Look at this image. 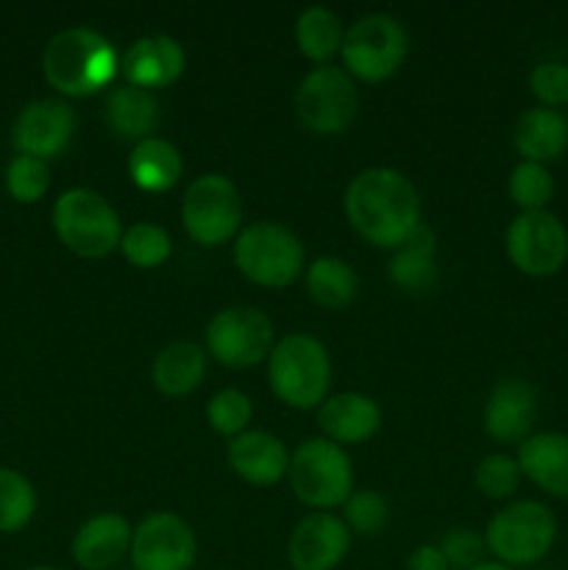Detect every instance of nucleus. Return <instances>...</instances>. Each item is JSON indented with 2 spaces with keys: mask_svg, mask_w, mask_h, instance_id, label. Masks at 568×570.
Returning <instances> with one entry per match:
<instances>
[{
  "mask_svg": "<svg viewBox=\"0 0 568 570\" xmlns=\"http://www.w3.org/2000/svg\"><path fill=\"white\" fill-rule=\"evenodd\" d=\"M345 217L371 245L399 248L421 228V198L404 173L368 167L345 189Z\"/></svg>",
  "mask_w": 568,
  "mask_h": 570,
  "instance_id": "f257e3e1",
  "label": "nucleus"
},
{
  "mask_svg": "<svg viewBox=\"0 0 568 570\" xmlns=\"http://www.w3.org/2000/svg\"><path fill=\"white\" fill-rule=\"evenodd\" d=\"M117 50L95 28H65L45 45L42 72L61 95H95L117 76Z\"/></svg>",
  "mask_w": 568,
  "mask_h": 570,
  "instance_id": "f03ea898",
  "label": "nucleus"
},
{
  "mask_svg": "<svg viewBox=\"0 0 568 570\" xmlns=\"http://www.w3.org/2000/svg\"><path fill=\"white\" fill-rule=\"evenodd\" d=\"M267 379L278 401L293 410H315L332 387V360L312 334H287L267 356Z\"/></svg>",
  "mask_w": 568,
  "mask_h": 570,
  "instance_id": "7ed1b4c3",
  "label": "nucleus"
},
{
  "mask_svg": "<svg viewBox=\"0 0 568 570\" xmlns=\"http://www.w3.org/2000/svg\"><path fill=\"white\" fill-rule=\"evenodd\" d=\"M53 228L61 245L84 259H100L120 248V217L95 189L72 187L53 204Z\"/></svg>",
  "mask_w": 568,
  "mask_h": 570,
  "instance_id": "20e7f679",
  "label": "nucleus"
},
{
  "mask_svg": "<svg viewBox=\"0 0 568 570\" xmlns=\"http://www.w3.org/2000/svg\"><path fill=\"white\" fill-rule=\"evenodd\" d=\"M287 476L298 501L317 512L343 507L354 488V468L349 454L326 438L304 440L290 456Z\"/></svg>",
  "mask_w": 568,
  "mask_h": 570,
  "instance_id": "39448f33",
  "label": "nucleus"
},
{
  "mask_svg": "<svg viewBox=\"0 0 568 570\" xmlns=\"http://www.w3.org/2000/svg\"><path fill=\"white\" fill-rule=\"evenodd\" d=\"M234 265L262 287H287L304 271V245L278 223H251L234 237Z\"/></svg>",
  "mask_w": 568,
  "mask_h": 570,
  "instance_id": "423d86ee",
  "label": "nucleus"
},
{
  "mask_svg": "<svg viewBox=\"0 0 568 570\" xmlns=\"http://www.w3.org/2000/svg\"><path fill=\"white\" fill-rule=\"evenodd\" d=\"M557 538V521L540 501H516L496 512L484 532V543L501 566H532L543 560Z\"/></svg>",
  "mask_w": 568,
  "mask_h": 570,
  "instance_id": "0eeeda50",
  "label": "nucleus"
},
{
  "mask_svg": "<svg viewBox=\"0 0 568 570\" xmlns=\"http://www.w3.org/2000/svg\"><path fill=\"white\" fill-rule=\"evenodd\" d=\"M182 223L198 245L215 248L239 234L243 198L232 178L204 173L187 187L182 200Z\"/></svg>",
  "mask_w": 568,
  "mask_h": 570,
  "instance_id": "6e6552de",
  "label": "nucleus"
},
{
  "mask_svg": "<svg viewBox=\"0 0 568 570\" xmlns=\"http://www.w3.org/2000/svg\"><path fill=\"white\" fill-rule=\"evenodd\" d=\"M343 65L349 76L360 81H384L401 67L407 56V31L395 17L365 14L345 31L343 37Z\"/></svg>",
  "mask_w": 568,
  "mask_h": 570,
  "instance_id": "1a4fd4ad",
  "label": "nucleus"
},
{
  "mask_svg": "<svg viewBox=\"0 0 568 570\" xmlns=\"http://www.w3.org/2000/svg\"><path fill=\"white\" fill-rule=\"evenodd\" d=\"M356 106H360L356 87L343 67H315L301 78L298 92H295V111H298L301 126L321 137L343 134L354 122Z\"/></svg>",
  "mask_w": 568,
  "mask_h": 570,
  "instance_id": "9d476101",
  "label": "nucleus"
},
{
  "mask_svg": "<svg viewBox=\"0 0 568 570\" xmlns=\"http://www.w3.org/2000/svg\"><path fill=\"white\" fill-rule=\"evenodd\" d=\"M273 345L271 317L254 306H228L206 326V348L226 367L259 365Z\"/></svg>",
  "mask_w": 568,
  "mask_h": 570,
  "instance_id": "9b49d317",
  "label": "nucleus"
},
{
  "mask_svg": "<svg viewBox=\"0 0 568 570\" xmlns=\"http://www.w3.org/2000/svg\"><path fill=\"white\" fill-rule=\"evenodd\" d=\"M507 256L521 273L555 276L568 259V232L551 212H521L507 228Z\"/></svg>",
  "mask_w": 568,
  "mask_h": 570,
  "instance_id": "f8f14e48",
  "label": "nucleus"
},
{
  "mask_svg": "<svg viewBox=\"0 0 568 570\" xmlns=\"http://www.w3.org/2000/svg\"><path fill=\"white\" fill-rule=\"evenodd\" d=\"M195 557V532L173 512H154L134 529L131 562L137 570H189Z\"/></svg>",
  "mask_w": 568,
  "mask_h": 570,
  "instance_id": "ddd939ff",
  "label": "nucleus"
},
{
  "mask_svg": "<svg viewBox=\"0 0 568 570\" xmlns=\"http://www.w3.org/2000/svg\"><path fill=\"white\" fill-rule=\"evenodd\" d=\"M72 134H76L72 106L65 100L42 98L22 106L11 126V145L17 148V154L48 161L70 145Z\"/></svg>",
  "mask_w": 568,
  "mask_h": 570,
  "instance_id": "4468645a",
  "label": "nucleus"
},
{
  "mask_svg": "<svg viewBox=\"0 0 568 570\" xmlns=\"http://www.w3.org/2000/svg\"><path fill=\"white\" fill-rule=\"evenodd\" d=\"M351 529L332 512H310L301 518L287 543L293 570H334L349 554Z\"/></svg>",
  "mask_w": 568,
  "mask_h": 570,
  "instance_id": "2eb2a0df",
  "label": "nucleus"
},
{
  "mask_svg": "<svg viewBox=\"0 0 568 570\" xmlns=\"http://www.w3.org/2000/svg\"><path fill=\"white\" fill-rule=\"evenodd\" d=\"M538 417V393L523 379H501L488 395L482 423L496 443H523Z\"/></svg>",
  "mask_w": 568,
  "mask_h": 570,
  "instance_id": "dca6fc26",
  "label": "nucleus"
},
{
  "mask_svg": "<svg viewBox=\"0 0 568 570\" xmlns=\"http://www.w3.org/2000/svg\"><path fill=\"white\" fill-rule=\"evenodd\" d=\"M184 65H187L184 48L173 37H165V33L137 39L120 61L126 83L148 89V92L150 89L170 87L184 72Z\"/></svg>",
  "mask_w": 568,
  "mask_h": 570,
  "instance_id": "f3484780",
  "label": "nucleus"
},
{
  "mask_svg": "<svg viewBox=\"0 0 568 570\" xmlns=\"http://www.w3.org/2000/svg\"><path fill=\"white\" fill-rule=\"evenodd\" d=\"M317 426L337 445L365 443L382 426V410L365 393L329 395L317 412Z\"/></svg>",
  "mask_w": 568,
  "mask_h": 570,
  "instance_id": "a211bd4d",
  "label": "nucleus"
},
{
  "mask_svg": "<svg viewBox=\"0 0 568 570\" xmlns=\"http://www.w3.org/2000/svg\"><path fill=\"white\" fill-rule=\"evenodd\" d=\"M134 529L117 512L89 518L72 538V560L84 570H106L131 551Z\"/></svg>",
  "mask_w": 568,
  "mask_h": 570,
  "instance_id": "6ab92c4d",
  "label": "nucleus"
},
{
  "mask_svg": "<svg viewBox=\"0 0 568 570\" xmlns=\"http://www.w3.org/2000/svg\"><path fill=\"white\" fill-rule=\"evenodd\" d=\"M228 465L256 488H273L290 468L287 449L271 432H243L228 443Z\"/></svg>",
  "mask_w": 568,
  "mask_h": 570,
  "instance_id": "aec40b11",
  "label": "nucleus"
},
{
  "mask_svg": "<svg viewBox=\"0 0 568 570\" xmlns=\"http://www.w3.org/2000/svg\"><path fill=\"white\" fill-rule=\"evenodd\" d=\"M518 468L543 493L555 495V499H568V434H529L518 445Z\"/></svg>",
  "mask_w": 568,
  "mask_h": 570,
  "instance_id": "412c9836",
  "label": "nucleus"
},
{
  "mask_svg": "<svg viewBox=\"0 0 568 570\" xmlns=\"http://www.w3.org/2000/svg\"><path fill=\"white\" fill-rule=\"evenodd\" d=\"M512 142H516L523 161L546 165V161L560 159L568 148L566 117L555 109H546V106L527 109L518 117L516 131H512Z\"/></svg>",
  "mask_w": 568,
  "mask_h": 570,
  "instance_id": "4be33fe9",
  "label": "nucleus"
},
{
  "mask_svg": "<svg viewBox=\"0 0 568 570\" xmlns=\"http://www.w3.org/2000/svg\"><path fill=\"white\" fill-rule=\"evenodd\" d=\"M104 117L117 137L143 142V139L154 137L156 126H159V100L148 89L123 83V87L111 89L106 98Z\"/></svg>",
  "mask_w": 568,
  "mask_h": 570,
  "instance_id": "5701e85b",
  "label": "nucleus"
},
{
  "mask_svg": "<svg viewBox=\"0 0 568 570\" xmlns=\"http://www.w3.org/2000/svg\"><path fill=\"white\" fill-rule=\"evenodd\" d=\"M184 161L173 142L161 137H148L137 142L128 156V176L145 193H167L182 178Z\"/></svg>",
  "mask_w": 568,
  "mask_h": 570,
  "instance_id": "b1692460",
  "label": "nucleus"
},
{
  "mask_svg": "<svg viewBox=\"0 0 568 570\" xmlns=\"http://www.w3.org/2000/svg\"><path fill=\"white\" fill-rule=\"evenodd\" d=\"M206 373V354L200 345L195 343H170L156 354L154 367H150V379H154L156 390L173 399L189 395Z\"/></svg>",
  "mask_w": 568,
  "mask_h": 570,
  "instance_id": "393cba45",
  "label": "nucleus"
},
{
  "mask_svg": "<svg viewBox=\"0 0 568 570\" xmlns=\"http://www.w3.org/2000/svg\"><path fill=\"white\" fill-rule=\"evenodd\" d=\"M390 278L407 293H423L438 278V262H434V234L429 228H418L404 245L395 248L390 259Z\"/></svg>",
  "mask_w": 568,
  "mask_h": 570,
  "instance_id": "a878e982",
  "label": "nucleus"
},
{
  "mask_svg": "<svg viewBox=\"0 0 568 570\" xmlns=\"http://www.w3.org/2000/svg\"><path fill=\"white\" fill-rule=\"evenodd\" d=\"M360 278L340 256H321L306 267V293L323 309H343L356 298Z\"/></svg>",
  "mask_w": 568,
  "mask_h": 570,
  "instance_id": "bb28decb",
  "label": "nucleus"
},
{
  "mask_svg": "<svg viewBox=\"0 0 568 570\" xmlns=\"http://www.w3.org/2000/svg\"><path fill=\"white\" fill-rule=\"evenodd\" d=\"M343 22L326 6H310L295 20V42L306 59L326 65L343 48Z\"/></svg>",
  "mask_w": 568,
  "mask_h": 570,
  "instance_id": "cd10ccee",
  "label": "nucleus"
},
{
  "mask_svg": "<svg viewBox=\"0 0 568 570\" xmlns=\"http://www.w3.org/2000/svg\"><path fill=\"white\" fill-rule=\"evenodd\" d=\"M37 512V493L22 473L0 468V534L20 532Z\"/></svg>",
  "mask_w": 568,
  "mask_h": 570,
  "instance_id": "c85d7f7f",
  "label": "nucleus"
},
{
  "mask_svg": "<svg viewBox=\"0 0 568 570\" xmlns=\"http://www.w3.org/2000/svg\"><path fill=\"white\" fill-rule=\"evenodd\" d=\"M120 250L134 267L139 271H150V267H159L170 259L173 243L170 234L165 232L156 223H134L120 239Z\"/></svg>",
  "mask_w": 568,
  "mask_h": 570,
  "instance_id": "c756f323",
  "label": "nucleus"
},
{
  "mask_svg": "<svg viewBox=\"0 0 568 570\" xmlns=\"http://www.w3.org/2000/svg\"><path fill=\"white\" fill-rule=\"evenodd\" d=\"M507 189H510V198L516 200V206H521L523 212H543L549 200L555 198V178L546 170V165L521 161V165L512 167Z\"/></svg>",
  "mask_w": 568,
  "mask_h": 570,
  "instance_id": "7c9ffc66",
  "label": "nucleus"
},
{
  "mask_svg": "<svg viewBox=\"0 0 568 570\" xmlns=\"http://www.w3.org/2000/svg\"><path fill=\"white\" fill-rule=\"evenodd\" d=\"M50 187L48 161L17 154L6 167V189L20 204H37Z\"/></svg>",
  "mask_w": 568,
  "mask_h": 570,
  "instance_id": "2f4dec72",
  "label": "nucleus"
},
{
  "mask_svg": "<svg viewBox=\"0 0 568 570\" xmlns=\"http://www.w3.org/2000/svg\"><path fill=\"white\" fill-rule=\"evenodd\" d=\"M254 415V406L251 399L239 390H221V393L212 395L209 406H206V421L223 438H237L245 432V426L251 423Z\"/></svg>",
  "mask_w": 568,
  "mask_h": 570,
  "instance_id": "473e14b6",
  "label": "nucleus"
},
{
  "mask_svg": "<svg viewBox=\"0 0 568 570\" xmlns=\"http://www.w3.org/2000/svg\"><path fill=\"white\" fill-rule=\"evenodd\" d=\"M345 527L356 534H379L390 521V507L376 490H360L345 501Z\"/></svg>",
  "mask_w": 568,
  "mask_h": 570,
  "instance_id": "72a5a7b5",
  "label": "nucleus"
},
{
  "mask_svg": "<svg viewBox=\"0 0 568 570\" xmlns=\"http://www.w3.org/2000/svg\"><path fill=\"white\" fill-rule=\"evenodd\" d=\"M477 488L482 490L488 499H507L516 493L518 479H521V468L518 460L507 454H490L477 465Z\"/></svg>",
  "mask_w": 568,
  "mask_h": 570,
  "instance_id": "f704fd0d",
  "label": "nucleus"
},
{
  "mask_svg": "<svg viewBox=\"0 0 568 570\" xmlns=\"http://www.w3.org/2000/svg\"><path fill=\"white\" fill-rule=\"evenodd\" d=\"M438 549L443 551L449 570H471L479 562H484V538L473 529H451L443 534V540L438 543Z\"/></svg>",
  "mask_w": 568,
  "mask_h": 570,
  "instance_id": "c9c22d12",
  "label": "nucleus"
},
{
  "mask_svg": "<svg viewBox=\"0 0 568 570\" xmlns=\"http://www.w3.org/2000/svg\"><path fill=\"white\" fill-rule=\"evenodd\" d=\"M529 89L546 109L568 104V67L560 61H543L529 76Z\"/></svg>",
  "mask_w": 568,
  "mask_h": 570,
  "instance_id": "e433bc0d",
  "label": "nucleus"
},
{
  "mask_svg": "<svg viewBox=\"0 0 568 570\" xmlns=\"http://www.w3.org/2000/svg\"><path fill=\"white\" fill-rule=\"evenodd\" d=\"M407 570H449V562H445L443 551L432 543L418 546L415 551L407 560Z\"/></svg>",
  "mask_w": 568,
  "mask_h": 570,
  "instance_id": "4c0bfd02",
  "label": "nucleus"
},
{
  "mask_svg": "<svg viewBox=\"0 0 568 570\" xmlns=\"http://www.w3.org/2000/svg\"><path fill=\"white\" fill-rule=\"evenodd\" d=\"M471 570H512L510 566H501V562H479L477 568H471Z\"/></svg>",
  "mask_w": 568,
  "mask_h": 570,
  "instance_id": "58836bf2",
  "label": "nucleus"
},
{
  "mask_svg": "<svg viewBox=\"0 0 568 570\" xmlns=\"http://www.w3.org/2000/svg\"><path fill=\"white\" fill-rule=\"evenodd\" d=\"M28 570H59V568H48V566H39V568H28Z\"/></svg>",
  "mask_w": 568,
  "mask_h": 570,
  "instance_id": "ea45409f",
  "label": "nucleus"
}]
</instances>
